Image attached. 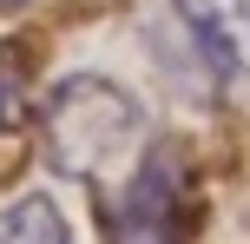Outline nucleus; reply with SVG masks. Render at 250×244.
Listing matches in <instances>:
<instances>
[{"instance_id": "1", "label": "nucleus", "mask_w": 250, "mask_h": 244, "mask_svg": "<svg viewBox=\"0 0 250 244\" xmlns=\"http://www.w3.org/2000/svg\"><path fill=\"white\" fill-rule=\"evenodd\" d=\"M40 145L66 178L86 185H119L132 172V158L151 145L145 106L105 73H73L46 92L40 106Z\"/></svg>"}, {"instance_id": "3", "label": "nucleus", "mask_w": 250, "mask_h": 244, "mask_svg": "<svg viewBox=\"0 0 250 244\" xmlns=\"http://www.w3.org/2000/svg\"><path fill=\"white\" fill-rule=\"evenodd\" d=\"M178 20H185L191 46H198V60L217 73V86H237L244 79V0H171Z\"/></svg>"}, {"instance_id": "2", "label": "nucleus", "mask_w": 250, "mask_h": 244, "mask_svg": "<svg viewBox=\"0 0 250 244\" xmlns=\"http://www.w3.org/2000/svg\"><path fill=\"white\" fill-rule=\"evenodd\" d=\"M191 172L171 145L151 139L112 185V244H185L191 238Z\"/></svg>"}, {"instance_id": "4", "label": "nucleus", "mask_w": 250, "mask_h": 244, "mask_svg": "<svg viewBox=\"0 0 250 244\" xmlns=\"http://www.w3.org/2000/svg\"><path fill=\"white\" fill-rule=\"evenodd\" d=\"M0 244H73V224L46 192H26L0 211Z\"/></svg>"}, {"instance_id": "5", "label": "nucleus", "mask_w": 250, "mask_h": 244, "mask_svg": "<svg viewBox=\"0 0 250 244\" xmlns=\"http://www.w3.org/2000/svg\"><path fill=\"white\" fill-rule=\"evenodd\" d=\"M26 112V66L20 53H0V132H13Z\"/></svg>"}, {"instance_id": "6", "label": "nucleus", "mask_w": 250, "mask_h": 244, "mask_svg": "<svg viewBox=\"0 0 250 244\" xmlns=\"http://www.w3.org/2000/svg\"><path fill=\"white\" fill-rule=\"evenodd\" d=\"M20 7H33V0H0V13H20Z\"/></svg>"}]
</instances>
